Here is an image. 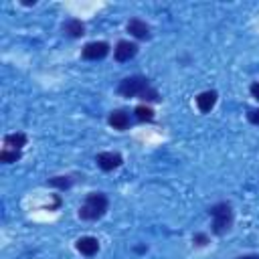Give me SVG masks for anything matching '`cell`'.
<instances>
[{
	"instance_id": "6",
	"label": "cell",
	"mask_w": 259,
	"mask_h": 259,
	"mask_svg": "<svg viewBox=\"0 0 259 259\" xmlns=\"http://www.w3.org/2000/svg\"><path fill=\"white\" fill-rule=\"evenodd\" d=\"M138 55V45L136 42H130V40H119L113 49V57L117 63H125L130 59H134Z\"/></svg>"
},
{
	"instance_id": "7",
	"label": "cell",
	"mask_w": 259,
	"mask_h": 259,
	"mask_svg": "<svg viewBox=\"0 0 259 259\" xmlns=\"http://www.w3.org/2000/svg\"><path fill=\"white\" fill-rule=\"evenodd\" d=\"M217 99H219V93L214 89H208V91H202L196 95V107L200 113H208L214 105H217Z\"/></svg>"
},
{
	"instance_id": "1",
	"label": "cell",
	"mask_w": 259,
	"mask_h": 259,
	"mask_svg": "<svg viewBox=\"0 0 259 259\" xmlns=\"http://www.w3.org/2000/svg\"><path fill=\"white\" fill-rule=\"evenodd\" d=\"M117 93L121 97H138L144 101H158L160 99V93L150 85V81L146 77H140V75H132V77L121 79L117 85Z\"/></svg>"
},
{
	"instance_id": "18",
	"label": "cell",
	"mask_w": 259,
	"mask_h": 259,
	"mask_svg": "<svg viewBox=\"0 0 259 259\" xmlns=\"http://www.w3.org/2000/svg\"><path fill=\"white\" fill-rule=\"evenodd\" d=\"M249 91H251V95H253V97L259 101V81H255V83L249 87Z\"/></svg>"
},
{
	"instance_id": "17",
	"label": "cell",
	"mask_w": 259,
	"mask_h": 259,
	"mask_svg": "<svg viewBox=\"0 0 259 259\" xmlns=\"http://www.w3.org/2000/svg\"><path fill=\"white\" fill-rule=\"evenodd\" d=\"M247 119H249L253 125H259V109H249V111H247Z\"/></svg>"
},
{
	"instance_id": "15",
	"label": "cell",
	"mask_w": 259,
	"mask_h": 259,
	"mask_svg": "<svg viewBox=\"0 0 259 259\" xmlns=\"http://www.w3.org/2000/svg\"><path fill=\"white\" fill-rule=\"evenodd\" d=\"M49 184L55 186V188H59V190H67V188H71L73 180H71L69 176H55V178L49 180Z\"/></svg>"
},
{
	"instance_id": "3",
	"label": "cell",
	"mask_w": 259,
	"mask_h": 259,
	"mask_svg": "<svg viewBox=\"0 0 259 259\" xmlns=\"http://www.w3.org/2000/svg\"><path fill=\"white\" fill-rule=\"evenodd\" d=\"M208 214L212 217V233L225 235L233 225V206L229 202H217L208 208Z\"/></svg>"
},
{
	"instance_id": "5",
	"label": "cell",
	"mask_w": 259,
	"mask_h": 259,
	"mask_svg": "<svg viewBox=\"0 0 259 259\" xmlns=\"http://www.w3.org/2000/svg\"><path fill=\"white\" fill-rule=\"evenodd\" d=\"M95 162L103 172H111V170H115L123 164V158L117 152H99L95 156Z\"/></svg>"
},
{
	"instance_id": "9",
	"label": "cell",
	"mask_w": 259,
	"mask_h": 259,
	"mask_svg": "<svg viewBox=\"0 0 259 259\" xmlns=\"http://www.w3.org/2000/svg\"><path fill=\"white\" fill-rule=\"evenodd\" d=\"M77 251L81 253V255H85V257H93L97 251H99V241L95 239V237H81L79 241H77Z\"/></svg>"
},
{
	"instance_id": "12",
	"label": "cell",
	"mask_w": 259,
	"mask_h": 259,
	"mask_svg": "<svg viewBox=\"0 0 259 259\" xmlns=\"http://www.w3.org/2000/svg\"><path fill=\"white\" fill-rule=\"evenodd\" d=\"M4 144L12 150H20L22 146H26V136L22 132H16V134H8L4 136Z\"/></svg>"
},
{
	"instance_id": "11",
	"label": "cell",
	"mask_w": 259,
	"mask_h": 259,
	"mask_svg": "<svg viewBox=\"0 0 259 259\" xmlns=\"http://www.w3.org/2000/svg\"><path fill=\"white\" fill-rule=\"evenodd\" d=\"M63 32L67 36H71V38H79V36L85 34V24L81 20H77V18H69L63 24Z\"/></svg>"
},
{
	"instance_id": "4",
	"label": "cell",
	"mask_w": 259,
	"mask_h": 259,
	"mask_svg": "<svg viewBox=\"0 0 259 259\" xmlns=\"http://www.w3.org/2000/svg\"><path fill=\"white\" fill-rule=\"evenodd\" d=\"M109 53V45L105 40H93V42H87L81 51V57L87 59V61H99V59H105Z\"/></svg>"
},
{
	"instance_id": "8",
	"label": "cell",
	"mask_w": 259,
	"mask_h": 259,
	"mask_svg": "<svg viewBox=\"0 0 259 259\" xmlns=\"http://www.w3.org/2000/svg\"><path fill=\"white\" fill-rule=\"evenodd\" d=\"M125 28H127V32H130L132 36H136V38H140V40L150 38V26H148L144 20H140V18H132Z\"/></svg>"
},
{
	"instance_id": "14",
	"label": "cell",
	"mask_w": 259,
	"mask_h": 259,
	"mask_svg": "<svg viewBox=\"0 0 259 259\" xmlns=\"http://www.w3.org/2000/svg\"><path fill=\"white\" fill-rule=\"evenodd\" d=\"M22 158V152L20 150H2L0 152V162H4V164H12V162H16V160H20Z\"/></svg>"
},
{
	"instance_id": "2",
	"label": "cell",
	"mask_w": 259,
	"mask_h": 259,
	"mask_svg": "<svg viewBox=\"0 0 259 259\" xmlns=\"http://www.w3.org/2000/svg\"><path fill=\"white\" fill-rule=\"evenodd\" d=\"M107 196L103 192H89L83 200V204L79 206V217L83 221H97L105 214L107 210Z\"/></svg>"
},
{
	"instance_id": "10",
	"label": "cell",
	"mask_w": 259,
	"mask_h": 259,
	"mask_svg": "<svg viewBox=\"0 0 259 259\" xmlns=\"http://www.w3.org/2000/svg\"><path fill=\"white\" fill-rule=\"evenodd\" d=\"M107 121H109V125H111L113 130H117V132H123V130L130 127V115H127L123 109L111 111L109 117H107Z\"/></svg>"
},
{
	"instance_id": "16",
	"label": "cell",
	"mask_w": 259,
	"mask_h": 259,
	"mask_svg": "<svg viewBox=\"0 0 259 259\" xmlns=\"http://www.w3.org/2000/svg\"><path fill=\"white\" fill-rule=\"evenodd\" d=\"M192 243L198 245V247H204V245L208 243V237H206L204 233H194V235H192Z\"/></svg>"
},
{
	"instance_id": "19",
	"label": "cell",
	"mask_w": 259,
	"mask_h": 259,
	"mask_svg": "<svg viewBox=\"0 0 259 259\" xmlns=\"http://www.w3.org/2000/svg\"><path fill=\"white\" fill-rule=\"evenodd\" d=\"M237 259H259V253H249V255H241Z\"/></svg>"
},
{
	"instance_id": "13",
	"label": "cell",
	"mask_w": 259,
	"mask_h": 259,
	"mask_svg": "<svg viewBox=\"0 0 259 259\" xmlns=\"http://www.w3.org/2000/svg\"><path fill=\"white\" fill-rule=\"evenodd\" d=\"M134 113H136V117L140 119V121H154V109L152 107H148V105H138L136 109H134Z\"/></svg>"
}]
</instances>
